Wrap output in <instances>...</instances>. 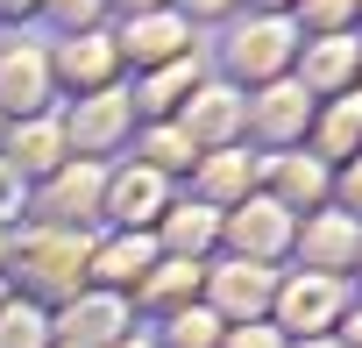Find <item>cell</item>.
<instances>
[{
	"instance_id": "16",
	"label": "cell",
	"mask_w": 362,
	"mask_h": 348,
	"mask_svg": "<svg viewBox=\"0 0 362 348\" xmlns=\"http://www.w3.org/2000/svg\"><path fill=\"white\" fill-rule=\"evenodd\" d=\"M15 149H29L22 163H57V135H50V128H29V135H15Z\"/></svg>"
},
{
	"instance_id": "14",
	"label": "cell",
	"mask_w": 362,
	"mask_h": 348,
	"mask_svg": "<svg viewBox=\"0 0 362 348\" xmlns=\"http://www.w3.org/2000/svg\"><path fill=\"white\" fill-rule=\"evenodd\" d=\"M114 128H121V100H100V107H86V121H78L86 142H107Z\"/></svg>"
},
{
	"instance_id": "29",
	"label": "cell",
	"mask_w": 362,
	"mask_h": 348,
	"mask_svg": "<svg viewBox=\"0 0 362 348\" xmlns=\"http://www.w3.org/2000/svg\"><path fill=\"white\" fill-rule=\"evenodd\" d=\"M355 341H362V320H355Z\"/></svg>"
},
{
	"instance_id": "27",
	"label": "cell",
	"mask_w": 362,
	"mask_h": 348,
	"mask_svg": "<svg viewBox=\"0 0 362 348\" xmlns=\"http://www.w3.org/2000/svg\"><path fill=\"white\" fill-rule=\"evenodd\" d=\"M348 199H355V207H362V170H348Z\"/></svg>"
},
{
	"instance_id": "11",
	"label": "cell",
	"mask_w": 362,
	"mask_h": 348,
	"mask_svg": "<svg viewBox=\"0 0 362 348\" xmlns=\"http://www.w3.org/2000/svg\"><path fill=\"white\" fill-rule=\"evenodd\" d=\"M348 249H355V228H348V221H320V228H313V256H320V263H341Z\"/></svg>"
},
{
	"instance_id": "15",
	"label": "cell",
	"mask_w": 362,
	"mask_h": 348,
	"mask_svg": "<svg viewBox=\"0 0 362 348\" xmlns=\"http://www.w3.org/2000/svg\"><path fill=\"white\" fill-rule=\"evenodd\" d=\"M348 64H355V50H348V43H327V50H313V64H305V71H313V79H341Z\"/></svg>"
},
{
	"instance_id": "28",
	"label": "cell",
	"mask_w": 362,
	"mask_h": 348,
	"mask_svg": "<svg viewBox=\"0 0 362 348\" xmlns=\"http://www.w3.org/2000/svg\"><path fill=\"white\" fill-rule=\"evenodd\" d=\"M192 8H199V15H214V8H221V0H192Z\"/></svg>"
},
{
	"instance_id": "25",
	"label": "cell",
	"mask_w": 362,
	"mask_h": 348,
	"mask_svg": "<svg viewBox=\"0 0 362 348\" xmlns=\"http://www.w3.org/2000/svg\"><path fill=\"white\" fill-rule=\"evenodd\" d=\"M8 207H15V170L0 163V214H8Z\"/></svg>"
},
{
	"instance_id": "19",
	"label": "cell",
	"mask_w": 362,
	"mask_h": 348,
	"mask_svg": "<svg viewBox=\"0 0 362 348\" xmlns=\"http://www.w3.org/2000/svg\"><path fill=\"white\" fill-rule=\"evenodd\" d=\"M206 235H214V221H206V214H192V221H170V242H177V249H192V242H206Z\"/></svg>"
},
{
	"instance_id": "13",
	"label": "cell",
	"mask_w": 362,
	"mask_h": 348,
	"mask_svg": "<svg viewBox=\"0 0 362 348\" xmlns=\"http://www.w3.org/2000/svg\"><path fill=\"white\" fill-rule=\"evenodd\" d=\"M142 263H149V249H142V242H114V249L100 256V270H107V277H142Z\"/></svg>"
},
{
	"instance_id": "10",
	"label": "cell",
	"mask_w": 362,
	"mask_h": 348,
	"mask_svg": "<svg viewBox=\"0 0 362 348\" xmlns=\"http://www.w3.org/2000/svg\"><path fill=\"white\" fill-rule=\"evenodd\" d=\"M107 64H114V57H107V43H100V36H86V43H71V50H64V71H71V79H86V86H93V79H107Z\"/></svg>"
},
{
	"instance_id": "21",
	"label": "cell",
	"mask_w": 362,
	"mask_h": 348,
	"mask_svg": "<svg viewBox=\"0 0 362 348\" xmlns=\"http://www.w3.org/2000/svg\"><path fill=\"white\" fill-rule=\"evenodd\" d=\"M284 185H291V192H305V199H313V192H320V170H313V163H291V170H284Z\"/></svg>"
},
{
	"instance_id": "26",
	"label": "cell",
	"mask_w": 362,
	"mask_h": 348,
	"mask_svg": "<svg viewBox=\"0 0 362 348\" xmlns=\"http://www.w3.org/2000/svg\"><path fill=\"white\" fill-rule=\"evenodd\" d=\"M235 348H277L270 334H235Z\"/></svg>"
},
{
	"instance_id": "24",
	"label": "cell",
	"mask_w": 362,
	"mask_h": 348,
	"mask_svg": "<svg viewBox=\"0 0 362 348\" xmlns=\"http://www.w3.org/2000/svg\"><path fill=\"white\" fill-rule=\"evenodd\" d=\"M348 8H355V0H313V15H320V22H334V15H348Z\"/></svg>"
},
{
	"instance_id": "30",
	"label": "cell",
	"mask_w": 362,
	"mask_h": 348,
	"mask_svg": "<svg viewBox=\"0 0 362 348\" xmlns=\"http://www.w3.org/2000/svg\"><path fill=\"white\" fill-rule=\"evenodd\" d=\"M313 348H320V341H313Z\"/></svg>"
},
{
	"instance_id": "18",
	"label": "cell",
	"mask_w": 362,
	"mask_h": 348,
	"mask_svg": "<svg viewBox=\"0 0 362 348\" xmlns=\"http://www.w3.org/2000/svg\"><path fill=\"white\" fill-rule=\"evenodd\" d=\"M355 128H362V100H348V107L334 114V128H327V142L341 149V142H355Z\"/></svg>"
},
{
	"instance_id": "7",
	"label": "cell",
	"mask_w": 362,
	"mask_h": 348,
	"mask_svg": "<svg viewBox=\"0 0 362 348\" xmlns=\"http://www.w3.org/2000/svg\"><path fill=\"white\" fill-rule=\"evenodd\" d=\"M221 298H228V306H235V313H242V306H249V313H256V306H263V298H270V277H263V270H249V263H242V270H228V277H221Z\"/></svg>"
},
{
	"instance_id": "5",
	"label": "cell",
	"mask_w": 362,
	"mask_h": 348,
	"mask_svg": "<svg viewBox=\"0 0 362 348\" xmlns=\"http://www.w3.org/2000/svg\"><path fill=\"white\" fill-rule=\"evenodd\" d=\"M156 192H163V185H156V170H135V178L114 185V214H121V221H149Z\"/></svg>"
},
{
	"instance_id": "8",
	"label": "cell",
	"mask_w": 362,
	"mask_h": 348,
	"mask_svg": "<svg viewBox=\"0 0 362 348\" xmlns=\"http://www.w3.org/2000/svg\"><path fill=\"white\" fill-rule=\"evenodd\" d=\"M114 327H121V306H107V298L71 313V341H114Z\"/></svg>"
},
{
	"instance_id": "9",
	"label": "cell",
	"mask_w": 362,
	"mask_h": 348,
	"mask_svg": "<svg viewBox=\"0 0 362 348\" xmlns=\"http://www.w3.org/2000/svg\"><path fill=\"white\" fill-rule=\"evenodd\" d=\"M128 50L135 57H170L177 50V22H135L128 29Z\"/></svg>"
},
{
	"instance_id": "2",
	"label": "cell",
	"mask_w": 362,
	"mask_h": 348,
	"mask_svg": "<svg viewBox=\"0 0 362 348\" xmlns=\"http://www.w3.org/2000/svg\"><path fill=\"white\" fill-rule=\"evenodd\" d=\"M284 50H291V36H284L277 22H263V29H249V36L235 43V64H242V71H277Z\"/></svg>"
},
{
	"instance_id": "12",
	"label": "cell",
	"mask_w": 362,
	"mask_h": 348,
	"mask_svg": "<svg viewBox=\"0 0 362 348\" xmlns=\"http://www.w3.org/2000/svg\"><path fill=\"white\" fill-rule=\"evenodd\" d=\"M0 348H43V320L36 313H0Z\"/></svg>"
},
{
	"instance_id": "1",
	"label": "cell",
	"mask_w": 362,
	"mask_h": 348,
	"mask_svg": "<svg viewBox=\"0 0 362 348\" xmlns=\"http://www.w3.org/2000/svg\"><path fill=\"white\" fill-rule=\"evenodd\" d=\"M0 100H8V107H36V100H43V64H36L29 50L0 57Z\"/></svg>"
},
{
	"instance_id": "3",
	"label": "cell",
	"mask_w": 362,
	"mask_h": 348,
	"mask_svg": "<svg viewBox=\"0 0 362 348\" xmlns=\"http://www.w3.org/2000/svg\"><path fill=\"white\" fill-rule=\"evenodd\" d=\"M235 121H242V100H235V93H206V100L185 114V135H228Z\"/></svg>"
},
{
	"instance_id": "6",
	"label": "cell",
	"mask_w": 362,
	"mask_h": 348,
	"mask_svg": "<svg viewBox=\"0 0 362 348\" xmlns=\"http://www.w3.org/2000/svg\"><path fill=\"white\" fill-rule=\"evenodd\" d=\"M235 235H242L249 249H277V242H284V214H277V207H249V214L235 221Z\"/></svg>"
},
{
	"instance_id": "17",
	"label": "cell",
	"mask_w": 362,
	"mask_h": 348,
	"mask_svg": "<svg viewBox=\"0 0 362 348\" xmlns=\"http://www.w3.org/2000/svg\"><path fill=\"white\" fill-rule=\"evenodd\" d=\"M214 341V313H185L177 320V348H206Z\"/></svg>"
},
{
	"instance_id": "22",
	"label": "cell",
	"mask_w": 362,
	"mask_h": 348,
	"mask_svg": "<svg viewBox=\"0 0 362 348\" xmlns=\"http://www.w3.org/2000/svg\"><path fill=\"white\" fill-rule=\"evenodd\" d=\"M149 156H156V163H185V142H177V135H156Z\"/></svg>"
},
{
	"instance_id": "4",
	"label": "cell",
	"mask_w": 362,
	"mask_h": 348,
	"mask_svg": "<svg viewBox=\"0 0 362 348\" xmlns=\"http://www.w3.org/2000/svg\"><path fill=\"white\" fill-rule=\"evenodd\" d=\"M327 313H334V284H327V277L284 291V320H291V327H313V320H327Z\"/></svg>"
},
{
	"instance_id": "23",
	"label": "cell",
	"mask_w": 362,
	"mask_h": 348,
	"mask_svg": "<svg viewBox=\"0 0 362 348\" xmlns=\"http://www.w3.org/2000/svg\"><path fill=\"white\" fill-rule=\"evenodd\" d=\"M242 185V163H214V192H235Z\"/></svg>"
},
{
	"instance_id": "20",
	"label": "cell",
	"mask_w": 362,
	"mask_h": 348,
	"mask_svg": "<svg viewBox=\"0 0 362 348\" xmlns=\"http://www.w3.org/2000/svg\"><path fill=\"white\" fill-rule=\"evenodd\" d=\"M291 100H298V93H270L263 121H270V128H291V121H298V107H291Z\"/></svg>"
}]
</instances>
